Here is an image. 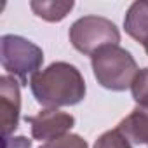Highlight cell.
Listing matches in <instances>:
<instances>
[{
    "label": "cell",
    "mask_w": 148,
    "mask_h": 148,
    "mask_svg": "<svg viewBox=\"0 0 148 148\" xmlns=\"http://www.w3.org/2000/svg\"><path fill=\"white\" fill-rule=\"evenodd\" d=\"M94 148H131L127 145V141L122 138V134L113 129V131H108L105 132L98 141H96V146Z\"/></svg>",
    "instance_id": "11"
},
{
    "label": "cell",
    "mask_w": 148,
    "mask_h": 148,
    "mask_svg": "<svg viewBox=\"0 0 148 148\" xmlns=\"http://www.w3.org/2000/svg\"><path fill=\"white\" fill-rule=\"evenodd\" d=\"M42 61V49L30 40L16 35L2 37V64L9 73H14L21 84H26L30 75H37Z\"/></svg>",
    "instance_id": "3"
},
{
    "label": "cell",
    "mask_w": 148,
    "mask_h": 148,
    "mask_svg": "<svg viewBox=\"0 0 148 148\" xmlns=\"http://www.w3.org/2000/svg\"><path fill=\"white\" fill-rule=\"evenodd\" d=\"M124 26L132 38H136L146 47L148 45V2H134L125 14Z\"/></svg>",
    "instance_id": "8"
},
{
    "label": "cell",
    "mask_w": 148,
    "mask_h": 148,
    "mask_svg": "<svg viewBox=\"0 0 148 148\" xmlns=\"http://www.w3.org/2000/svg\"><path fill=\"white\" fill-rule=\"evenodd\" d=\"M30 7L45 21H61L73 9V2H32Z\"/></svg>",
    "instance_id": "9"
},
{
    "label": "cell",
    "mask_w": 148,
    "mask_h": 148,
    "mask_svg": "<svg viewBox=\"0 0 148 148\" xmlns=\"http://www.w3.org/2000/svg\"><path fill=\"white\" fill-rule=\"evenodd\" d=\"M26 120L32 124L33 138L40 141H54L58 138L66 136V131H70L75 122L71 115L58 110H44L35 117H28Z\"/></svg>",
    "instance_id": "5"
},
{
    "label": "cell",
    "mask_w": 148,
    "mask_h": 148,
    "mask_svg": "<svg viewBox=\"0 0 148 148\" xmlns=\"http://www.w3.org/2000/svg\"><path fill=\"white\" fill-rule=\"evenodd\" d=\"M145 49H146V54H148V45H146V47H145Z\"/></svg>",
    "instance_id": "14"
},
{
    "label": "cell",
    "mask_w": 148,
    "mask_h": 148,
    "mask_svg": "<svg viewBox=\"0 0 148 148\" xmlns=\"http://www.w3.org/2000/svg\"><path fill=\"white\" fill-rule=\"evenodd\" d=\"M40 148H87L86 141L80 138V136H75V134H66L63 138H58L54 141H49L45 143L44 146Z\"/></svg>",
    "instance_id": "12"
},
{
    "label": "cell",
    "mask_w": 148,
    "mask_h": 148,
    "mask_svg": "<svg viewBox=\"0 0 148 148\" xmlns=\"http://www.w3.org/2000/svg\"><path fill=\"white\" fill-rule=\"evenodd\" d=\"M117 131L131 148H148V108L138 106L117 125Z\"/></svg>",
    "instance_id": "7"
},
{
    "label": "cell",
    "mask_w": 148,
    "mask_h": 148,
    "mask_svg": "<svg viewBox=\"0 0 148 148\" xmlns=\"http://www.w3.org/2000/svg\"><path fill=\"white\" fill-rule=\"evenodd\" d=\"M70 40L75 49L92 56L105 45H117L120 35L112 21L98 16H86L70 28Z\"/></svg>",
    "instance_id": "4"
},
{
    "label": "cell",
    "mask_w": 148,
    "mask_h": 148,
    "mask_svg": "<svg viewBox=\"0 0 148 148\" xmlns=\"http://www.w3.org/2000/svg\"><path fill=\"white\" fill-rule=\"evenodd\" d=\"M92 68L98 82L112 91H124L132 86L138 66L132 56L119 45H105L92 56Z\"/></svg>",
    "instance_id": "2"
},
{
    "label": "cell",
    "mask_w": 148,
    "mask_h": 148,
    "mask_svg": "<svg viewBox=\"0 0 148 148\" xmlns=\"http://www.w3.org/2000/svg\"><path fill=\"white\" fill-rule=\"evenodd\" d=\"M33 96L44 106H66L79 103L86 94L80 71L68 63H54L30 80Z\"/></svg>",
    "instance_id": "1"
},
{
    "label": "cell",
    "mask_w": 148,
    "mask_h": 148,
    "mask_svg": "<svg viewBox=\"0 0 148 148\" xmlns=\"http://www.w3.org/2000/svg\"><path fill=\"white\" fill-rule=\"evenodd\" d=\"M19 106H21V99H19L18 82L12 77L4 75L0 79V122H2L4 139H7L11 132H14L18 127Z\"/></svg>",
    "instance_id": "6"
},
{
    "label": "cell",
    "mask_w": 148,
    "mask_h": 148,
    "mask_svg": "<svg viewBox=\"0 0 148 148\" xmlns=\"http://www.w3.org/2000/svg\"><path fill=\"white\" fill-rule=\"evenodd\" d=\"M4 141H5L4 148H32L30 141L26 138H23V136H19V138H7Z\"/></svg>",
    "instance_id": "13"
},
{
    "label": "cell",
    "mask_w": 148,
    "mask_h": 148,
    "mask_svg": "<svg viewBox=\"0 0 148 148\" xmlns=\"http://www.w3.org/2000/svg\"><path fill=\"white\" fill-rule=\"evenodd\" d=\"M131 89H132V96H134L138 106L148 108V68L138 71Z\"/></svg>",
    "instance_id": "10"
}]
</instances>
